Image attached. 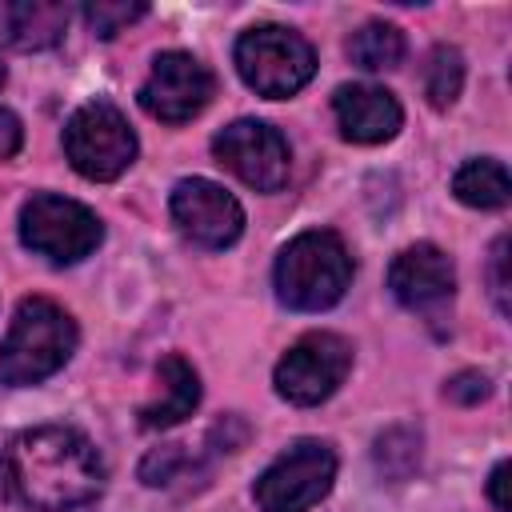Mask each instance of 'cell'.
Wrapping results in <instances>:
<instances>
[{"instance_id": "1", "label": "cell", "mask_w": 512, "mask_h": 512, "mask_svg": "<svg viewBox=\"0 0 512 512\" xmlns=\"http://www.w3.org/2000/svg\"><path fill=\"white\" fill-rule=\"evenodd\" d=\"M4 492L36 512H68L100 496L104 460L92 440L64 424L16 432L0 456Z\"/></svg>"}, {"instance_id": "2", "label": "cell", "mask_w": 512, "mask_h": 512, "mask_svg": "<svg viewBox=\"0 0 512 512\" xmlns=\"http://www.w3.org/2000/svg\"><path fill=\"white\" fill-rule=\"evenodd\" d=\"M72 348H76L72 316L44 296H28L20 300L8 336L0 344V380L12 388L40 384L68 364Z\"/></svg>"}, {"instance_id": "3", "label": "cell", "mask_w": 512, "mask_h": 512, "mask_svg": "<svg viewBox=\"0 0 512 512\" xmlns=\"http://www.w3.org/2000/svg\"><path fill=\"white\" fill-rule=\"evenodd\" d=\"M352 284V256L344 240L328 228L300 232L284 244L276 260V296L296 312L332 308Z\"/></svg>"}, {"instance_id": "4", "label": "cell", "mask_w": 512, "mask_h": 512, "mask_svg": "<svg viewBox=\"0 0 512 512\" xmlns=\"http://www.w3.org/2000/svg\"><path fill=\"white\" fill-rule=\"evenodd\" d=\"M236 72L252 92L280 100L312 80L316 52L300 32L284 24H260L236 40Z\"/></svg>"}, {"instance_id": "5", "label": "cell", "mask_w": 512, "mask_h": 512, "mask_svg": "<svg viewBox=\"0 0 512 512\" xmlns=\"http://www.w3.org/2000/svg\"><path fill=\"white\" fill-rule=\"evenodd\" d=\"M336 480V452L324 440H296L256 480V504L264 512H308L328 496Z\"/></svg>"}, {"instance_id": "6", "label": "cell", "mask_w": 512, "mask_h": 512, "mask_svg": "<svg viewBox=\"0 0 512 512\" xmlns=\"http://www.w3.org/2000/svg\"><path fill=\"white\" fill-rule=\"evenodd\" d=\"M64 152L72 168L88 180H116L136 160V136L120 108L92 100L76 108L64 124Z\"/></svg>"}, {"instance_id": "7", "label": "cell", "mask_w": 512, "mask_h": 512, "mask_svg": "<svg viewBox=\"0 0 512 512\" xmlns=\"http://www.w3.org/2000/svg\"><path fill=\"white\" fill-rule=\"evenodd\" d=\"M100 236H104V228H100L96 212L84 208L80 200H68V196L40 192L20 212V240L32 252L48 256L52 264L84 260L88 252H96Z\"/></svg>"}, {"instance_id": "8", "label": "cell", "mask_w": 512, "mask_h": 512, "mask_svg": "<svg viewBox=\"0 0 512 512\" xmlns=\"http://www.w3.org/2000/svg\"><path fill=\"white\" fill-rule=\"evenodd\" d=\"M348 368H352V348H348L344 336H336V332H308V336H300L280 356L272 380H276V392L288 404L308 408V404L328 400L344 384Z\"/></svg>"}, {"instance_id": "9", "label": "cell", "mask_w": 512, "mask_h": 512, "mask_svg": "<svg viewBox=\"0 0 512 512\" xmlns=\"http://www.w3.org/2000/svg\"><path fill=\"white\" fill-rule=\"evenodd\" d=\"M212 152L256 192H276L288 180V140L264 120H232L216 132Z\"/></svg>"}, {"instance_id": "10", "label": "cell", "mask_w": 512, "mask_h": 512, "mask_svg": "<svg viewBox=\"0 0 512 512\" xmlns=\"http://www.w3.org/2000/svg\"><path fill=\"white\" fill-rule=\"evenodd\" d=\"M212 72L188 52H160L140 84V108L164 124H184L212 100Z\"/></svg>"}, {"instance_id": "11", "label": "cell", "mask_w": 512, "mask_h": 512, "mask_svg": "<svg viewBox=\"0 0 512 512\" xmlns=\"http://www.w3.org/2000/svg\"><path fill=\"white\" fill-rule=\"evenodd\" d=\"M168 208H172V220L180 224V232L200 248H228L244 232L240 200L204 176L180 180L172 188Z\"/></svg>"}, {"instance_id": "12", "label": "cell", "mask_w": 512, "mask_h": 512, "mask_svg": "<svg viewBox=\"0 0 512 512\" xmlns=\"http://www.w3.org/2000/svg\"><path fill=\"white\" fill-rule=\"evenodd\" d=\"M388 288L392 296L408 308L420 312L424 320H444V312L452 308V292H456V272L452 260L436 248V244H412L404 248L392 268H388Z\"/></svg>"}, {"instance_id": "13", "label": "cell", "mask_w": 512, "mask_h": 512, "mask_svg": "<svg viewBox=\"0 0 512 512\" xmlns=\"http://www.w3.org/2000/svg\"><path fill=\"white\" fill-rule=\"evenodd\" d=\"M332 112L340 124V136L352 144H384L400 132V104L388 88L376 84H340L332 96Z\"/></svg>"}, {"instance_id": "14", "label": "cell", "mask_w": 512, "mask_h": 512, "mask_svg": "<svg viewBox=\"0 0 512 512\" xmlns=\"http://www.w3.org/2000/svg\"><path fill=\"white\" fill-rule=\"evenodd\" d=\"M68 28V4L56 0H12L0 4V40L20 52L52 48Z\"/></svg>"}, {"instance_id": "15", "label": "cell", "mask_w": 512, "mask_h": 512, "mask_svg": "<svg viewBox=\"0 0 512 512\" xmlns=\"http://www.w3.org/2000/svg\"><path fill=\"white\" fill-rule=\"evenodd\" d=\"M156 384H160V396L136 412L144 428H172V424H180L184 416L196 412V404H200V376H196V368L184 356H176V352L164 356L160 368H156Z\"/></svg>"}, {"instance_id": "16", "label": "cell", "mask_w": 512, "mask_h": 512, "mask_svg": "<svg viewBox=\"0 0 512 512\" xmlns=\"http://www.w3.org/2000/svg\"><path fill=\"white\" fill-rule=\"evenodd\" d=\"M452 192L460 204L468 208H504L508 196H512V184H508V168L500 160H468L456 176H452Z\"/></svg>"}, {"instance_id": "17", "label": "cell", "mask_w": 512, "mask_h": 512, "mask_svg": "<svg viewBox=\"0 0 512 512\" xmlns=\"http://www.w3.org/2000/svg\"><path fill=\"white\" fill-rule=\"evenodd\" d=\"M348 56H352V64L364 68V72L396 68V64L404 60V36H400V28H392V24L372 20V24H364V28H356V32L348 36Z\"/></svg>"}, {"instance_id": "18", "label": "cell", "mask_w": 512, "mask_h": 512, "mask_svg": "<svg viewBox=\"0 0 512 512\" xmlns=\"http://www.w3.org/2000/svg\"><path fill=\"white\" fill-rule=\"evenodd\" d=\"M372 460H376V472L384 480H408L420 464V432L408 428V424H396V428L380 432L376 448H372Z\"/></svg>"}, {"instance_id": "19", "label": "cell", "mask_w": 512, "mask_h": 512, "mask_svg": "<svg viewBox=\"0 0 512 512\" xmlns=\"http://www.w3.org/2000/svg\"><path fill=\"white\" fill-rule=\"evenodd\" d=\"M464 88V60L456 48L440 44L432 56H428V68H424V96L432 108H448Z\"/></svg>"}, {"instance_id": "20", "label": "cell", "mask_w": 512, "mask_h": 512, "mask_svg": "<svg viewBox=\"0 0 512 512\" xmlns=\"http://www.w3.org/2000/svg\"><path fill=\"white\" fill-rule=\"evenodd\" d=\"M200 472V460L184 444H160L140 460V480L148 488H168L176 480H192Z\"/></svg>"}, {"instance_id": "21", "label": "cell", "mask_w": 512, "mask_h": 512, "mask_svg": "<svg viewBox=\"0 0 512 512\" xmlns=\"http://www.w3.org/2000/svg\"><path fill=\"white\" fill-rule=\"evenodd\" d=\"M148 8L144 4H124V0H92V4H84V20H88V28L96 32V36H116L120 28H128L132 20H140Z\"/></svg>"}, {"instance_id": "22", "label": "cell", "mask_w": 512, "mask_h": 512, "mask_svg": "<svg viewBox=\"0 0 512 512\" xmlns=\"http://www.w3.org/2000/svg\"><path fill=\"white\" fill-rule=\"evenodd\" d=\"M488 392H492V384H488V376L476 372V368H464V372H456V376L444 384V396H448L452 404H480Z\"/></svg>"}, {"instance_id": "23", "label": "cell", "mask_w": 512, "mask_h": 512, "mask_svg": "<svg viewBox=\"0 0 512 512\" xmlns=\"http://www.w3.org/2000/svg\"><path fill=\"white\" fill-rule=\"evenodd\" d=\"M488 284H492V300L500 308V316H508V236H500L492 244V256H488Z\"/></svg>"}, {"instance_id": "24", "label": "cell", "mask_w": 512, "mask_h": 512, "mask_svg": "<svg viewBox=\"0 0 512 512\" xmlns=\"http://www.w3.org/2000/svg\"><path fill=\"white\" fill-rule=\"evenodd\" d=\"M20 140H24V128H20V120H16V112H8V108H0V160H8V156H16V148H20Z\"/></svg>"}, {"instance_id": "25", "label": "cell", "mask_w": 512, "mask_h": 512, "mask_svg": "<svg viewBox=\"0 0 512 512\" xmlns=\"http://www.w3.org/2000/svg\"><path fill=\"white\" fill-rule=\"evenodd\" d=\"M212 436H224V452H236V448L248 440V424H244L240 416H224V420L212 428Z\"/></svg>"}, {"instance_id": "26", "label": "cell", "mask_w": 512, "mask_h": 512, "mask_svg": "<svg viewBox=\"0 0 512 512\" xmlns=\"http://www.w3.org/2000/svg\"><path fill=\"white\" fill-rule=\"evenodd\" d=\"M504 484H508V460H500V464L492 468V480H488V496H492V504H496L500 512H508V496H504Z\"/></svg>"}, {"instance_id": "27", "label": "cell", "mask_w": 512, "mask_h": 512, "mask_svg": "<svg viewBox=\"0 0 512 512\" xmlns=\"http://www.w3.org/2000/svg\"><path fill=\"white\" fill-rule=\"evenodd\" d=\"M0 88H4V64H0Z\"/></svg>"}]
</instances>
